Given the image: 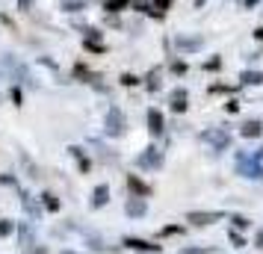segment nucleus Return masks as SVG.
<instances>
[{
	"label": "nucleus",
	"mask_w": 263,
	"mask_h": 254,
	"mask_svg": "<svg viewBox=\"0 0 263 254\" xmlns=\"http://www.w3.org/2000/svg\"><path fill=\"white\" fill-rule=\"evenodd\" d=\"M237 169L246 174V178H263V166H257L254 160H249L246 154H239L237 157Z\"/></svg>",
	"instance_id": "1"
},
{
	"label": "nucleus",
	"mask_w": 263,
	"mask_h": 254,
	"mask_svg": "<svg viewBox=\"0 0 263 254\" xmlns=\"http://www.w3.org/2000/svg\"><path fill=\"white\" fill-rule=\"evenodd\" d=\"M142 169H157L160 163H163V157H160V151L157 148H145V154H139V160H136Z\"/></svg>",
	"instance_id": "2"
},
{
	"label": "nucleus",
	"mask_w": 263,
	"mask_h": 254,
	"mask_svg": "<svg viewBox=\"0 0 263 254\" xmlns=\"http://www.w3.org/2000/svg\"><path fill=\"white\" fill-rule=\"evenodd\" d=\"M121 130H124V115H121L119 109H109V115H107V133L109 136H119Z\"/></svg>",
	"instance_id": "3"
},
{
	"label": "nucleus",
	"mask_w": 263,
	"mask_h": 254,
	"mask_svg": "<svg viewBox=\"0 0 263 254\" xmlns=\"http://www.w3.org/2000/svg\"><path fill=\"white\" fill-rule=\"evenodd\" d=\"M219 219H222V213H190V222H195V225H210Z\"/></svg>",
	"instance_id": "4"
},
{
	"label": "nucleus",
	"mask_w": 263,
	"mask_h": 254,
	"mask_svg": "<svg viewBox=\"0 0 263 254\" xmlns=\"http://www.w3.org/2000/svg\"><path fill=\"white\" fill-rule=\"evenodd\" d=\"M145 210H148V207H145L142 198H130V201H127V216H145Z\"/></svg>",
	"instance_id": "5"
},
{
	"label": "nucleus",
	"mask_w": 263,
	"mask_h": 254,
	"mask_svg": "<svg viewBox=\"0 0 263 254\" xmlns=\"http://www.w3.org/2000/svg\"><path fill=\"white\" fill-rule=\"evenodd\" d=\"M124 245L136 248V251H157V245H151V242H145V240H124Z\"/></svg>",
	"instance_id": "6"
},
{
	"label": "nucleus",
	"mask_w": 263,
	"mask_h": 254,
	"mask_svg": "<svg viewBox=\"0 0 263 254\" xmlns=\"http://www.w3.org/2000/svg\"><path fill=\"white\" fill-rule=\"evenodd\" d=\"M127 186H130V189H133V192H136V195H142V198H145V195H148V186H145V183L139 181V178H133V174H130V178H127Z\"/></svg>",
	"instance_id": "7"
},
{
	"label": "nucleus",
	"mask_w": 263,
	"mask_h": 254,
	"mask_svg": "<svg viewBox=\"0 0 263 254\" xmlns=\"http://www.w3.org/2000/svg\"><path fill=\"white\" fill-rule=\"evenodd\" d=\"M148 121H151V133H160V130H163V115H160L157 109L148 112Z\"/></svg>",
	"instance_id": "8"
},
{
	"label": "nucleus",
	"mask_w": 263,
	"mask_h": 254,
	"mask_svg": "<svg viewBox=\"0 0 263 254\" xmlns=\"http://www.w3.org/2000/svg\"><path fill=\"white\" fill-rule=\"evenodd\" d=\"M204 139H210L216 148H225L228 145V133H225V130H219V133H207Z\"/></svg>",
	"instance_id": "9"
},
{
	"label": "nucleus",
	"mask_w": 263,
	"mask_h": 254,
	"mask_svg": "<svg viewBox=\"0 0 263 254\" xmlns=\"http://www.w3.org/2000/svg\"><path fill=\"white\" fill-rule=\"evenodd\" d=\"M263 133V124L260 121H249L246 127H242V136H260Z\"/></svg>",
	"instance_id": "10"
},
{
	"label": "nucleus",
	"mask_w": 263,
	"mask_h": 254,
	"mask_svg": "<svg viewBox=\"0 0 263 254\" xmlns=\"http://www.w3.org/2000/svg\"><path fill=\"white\" fill-rule=\"evenodd\" d=\"M104 9L107 12H121V9H127V0H104Z\"/></svg>",
	"instance_id": "11"
},
{
	"label": "nucleus",
	"mask_w": 263,
	"mask_h": 254,
	"mask_svg": "<svg viewBox=\"0 0 263 254\" xmlns=\"http://www.w3.org/2000/svg\"><path fill=\"white\" fill-rule=\"evenodd\" d=\"M92 204H95V207L107 204V186H98V189H95V198H92Z\"/></svg>",
	"instance_id": "12"
},
{
	"label": "nucleus",
	"mask_w": 263,
	"mask_h": 254,
	"mask_svg": "<svg viewBox=\"0 0 263 254\" xmlns=\"http://www.w3.org/2000/svg\"><path fill=\"white\" fill-rule=\"evenodd\" d=\"M242 83L257 86V83H263V74H257V71H246V74H242Z\"/></svg>",
	"instance_id": "13"
},
{
	"label": "nucleus",
	"mask_w": 263,
	"mask_h": 254,
	"mask_svg": "<svg viewBox=\"0 0 263 254\" xmlns=\"http://www.w3.org/2000/svg\"><path fill=\"white\" fill-rule=\"evenodd\" d=\"M42 198H45V207H48V210H57V207H60V201H57V198H53L50 192H45Z\"/></svg>",
	"instance_id": "14"
},
{
	"label": "nucleus",
	"mask_w": 263,
	"mask_h": 254,
	"mask_svg": "<svg viewBox=\"0 0 263 254\" xmlns=\"http://www.w3.org/2000/svg\"><path fill=\"white\" fill-rule=\"evenodd\" d=\"M21 240H24V245L27 242H33V228H27L24 225V228H21Z\"/></svg>",
	"instance_id": "15"
},
{
	"label": "nucleus",
	"mask_w": 263,
	"mask_h": 254,
	"mask_svg": "<svg viewBox=\"0 0 263 254\" xmlns=\"http://www.w3.org/2000/svg\"><path fill=\"white\" fill-rule=\"evenodd\" d=\"M24 210H27V213H30V216H36V213H39V207L33 204L30 198H24Z\"/></svg>",
	"instance_id": "16"
},
{
	"label": "nucleus",
	"mask_w": 263,
	"mask_h": 254,
	"mask_svg": "<svg viewBox=\"0 0 263 254\" xmlns=\"http://www.w3.org/2000/svg\"><path fill=\"white\" fill-rule=\"evenodd\" d=\"M6 233H12V222L3 219V222H0V237H6Z\"/></svg>",
	"instance_id": "17"
},
{
	"label": "nucleus",
	"mask_w": 263,
	"mask_h": 254,
	"mask_svg": "<svg viewBox=\"0 0 263 254\" xmlns=\"http://www.w3.org/2000/svg\"><path fill=\"white\" fill-rule=\"evenodd\" d=\"M154 3H157V12H163V9L172 6V0H154Z\"/></svg>",
	"instance_id": "18"
},
{
	"label": "nucleus",
	"mask_w": 263,
	"mask_h": 254,
	"mask_svg": "<svg viewBox=\"0 0 263 254\" xmlns=\"http://www.w3.org/2000/svg\"><path fill=\"white\" fill-rule=\"evenodd\" d=\"M234 225H237V228H249V219H234Z\"/></svg>",
	"instance_id": "19"
},
{
	"label": "nucleus",
	"mask_w": 263,
	"mask_h": 254,
	"mask_svg": "<svg viewBox=\"0 0 263 254\" xmlns=\"http://www.w3.org/2000/svg\"><path fill=\"white\" fill-rule=\"evenodd\" d=\"M254 163H257V166H263V148L257 151V154H254Z\"/></svg>",
	"instance_id": "20"
},
{
	"label": "nucleus",
	"mask_w": 263,
	"mask_h": 254,
	"mask_svg": "<svg viewBox=\"0 0 263 254\" xmlns=\"http://www.w3.org/2000/svg\"><path fill=\"white\" fill-rule=\"evenodd\" d=\"M27 254H45V248H33V251H27Z\"/></svg>",
	"instance_id": "21"
},
{
	"label": "nucleus",
	"mask_w": 263,
	"mask_h": 254,
	"mask_svg": "<svg viewBox=\"0 0 263 254\" xmlns=\"http://www.w3.org/2000/svg\"><path fill=\"white\" fill-rule=\"evenodd\" d=\"M254 36H257V38H260V42H263V27H260V30H257V33H254Z\"/></svg>",
	"instance_id": "22"
},
{
	"label": "nucleus",
	"mask_w": 263,
	"mask_h": 254,
	"mask_svg": "<svg viewBox=\"0 0 263 254\" xmlns=\"http://www.w3.org/2000/svg\"><path fill=\"white\" fill-rule=\"evenodd\" d=\"M65 254H74V251H65Z\"/></svg>",
	"instance_id": "23"
}]
</instances>
